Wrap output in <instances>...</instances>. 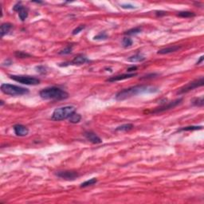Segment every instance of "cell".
Returning a JSON list of instances; mask_svg holds the SVG:
<instances>
[{"instance_id":"1","label":"cell","mask_w":204,"mask_h":204,"mask_svg":"<svg viewBox=\"0 0 204 204\" xmlns=\"http://www.w3.org/2000/svg\"><path fill=\"white\" fill-rule=\"evenodd\" d=\"M156 92H158V89L155 87H151L148 85H136V86L120 90V92H118L116 95V100L121 101H125V100L135 97L139 94L152 93Z\"/></svg>"},{"instance_id":"2","label":"cell","mask_w":204,"mask_h":204,"mask_svg":"<svg viewBox=\"0 0 204 204\" xmlns=\"http://www.w3.org/2000/svg\"><path fill=\"white\" fill-rule=\"evenodd\" d=\"M40 97L44 100L50 101H61L69 97V93L64 89L58 87H48L43 89L39 93Z\"/></svg>"},{"instance_id":"3","label":"cell","mask_w":204,"mask_h":204,"mask_svg":"<svg viewBox=\"0 0 204 204\" xmlns=\"http://www.w3.org/2000/svg\"><path fill=\"white\" fill-rule=\"evenodd\" d=\"M74 112H75V107L72 105H67L63 107L58 108L54 110L51 119L55 121H60V120H66L69 119Z\"/></svg>"},{"instance_id":"4","label":"cell","mask_w":204,"mask_h":204,"mask_svg":"<svg viewBox=\"0 0 204 204\" xmlns=\"http://www.w3.org/2000/svg\"><path fill=\"white\" fill-rule=\"evenodd\" d=\"M1 91L4 94L10 95V96H22V95H26L29 93L28 89L11 84L1 85Z\"/></svg>"},{"instance_id":"5","label":"cell","mask_w":204,"mask_h":204,"mask_svg":"<svg viewBox=\"0 0 204 204\" xmlns=\"http://www.w3.org/2000/svg\"><path fill=\"white\" fill-rule=\"evenodd\" d=\"M10 79L14 80L17 82L28 85H36L40 83V80L31 76H23V75H10Z\"/></svg>"},{"instance_id":"6","label":"cell","mask_w":204,"mask_h":204,"mask_svg":"<svg viewBox=\"0 0 204 204\" xmlns=\"http://www.w3.org/2000/svg\"><path fill=\"white\" fill-rule=\"evenodd\" d=\"M204 80L203 77L201 76L199 79H196L193 81V82H189L188 84H187L186 85H184L182 88L179 89L178 92H177V94H184V93H188L193 89H196V88H199V87H201L203 85Z\"/></svg>"},{"instance_id":"7","label":"cell","mask_w":204,"mask_h":204,"mask_svg":"<svg viewBox=\"0 0 204 204\" xmlns=\"http://www.w3.org/2000/svg\"><path fill=\"white\" fill-rule=\"evenodd\" d=\"M182 101H183L182 98H179V99L175 100V101H173L164 102V103H163V104H161L160 106L156 107L155 109L152 110V111L150 112L156 114V113H160V112H164V111H166V110L171 109H173V108L176 107L177 105H179V104L181 103Z\"/></svg>"},{"instance_id":"8","label":"cell","mask_w":204,"mask_h":204,"mask_svg":"<svg viewBox=\"0 0 204 204\" xmlns=\"http://www.w3.org/2000/svg\"><path fill=\"white\" fill-rule=\"evenodd\" d=\"M13 10L18 13L19 18H20L23 22H24V21L27 18V17H28V9L26 7H25L24 6L22 5V3H21V2L16 3L15 5L14 6Z\"/></svg>"},{"instance_id":"9","label":"cell","mask_w":204,"mask_h":204,"mask_svg":"<svg viewBox=\"0 0 204 204\" xmlns=\"http://www.w3.org/2000/svg\"><path fill=\"white\" fill-rule=\"evenodd\" d=\"M56 176L66 180H74L75 179L79 177V174L77 171H58Z\"/></svg>"},{"instance_id":"10","label":"cell","mask_w":204,"mask_h":204,"mask_svg":"<svg viewBox=\"0 0 204 204\" xmlns=\"http://www.w3.org/2000/svg\"><path fill=\"white\" fill-rule=\"evenodd\" d=\"M136 76V74H134V73H128V74H120V75H117V76H112V77H109L108 78L106 81L109 82H119V81H123V80L129 79V78H132L133 76Z\"/></svg>"},{"instance_id":"11","label":"cell","mask_w":204,"mask_h":204,"mask_svg":"<svg viewBox=\"0 0 204 204\" xmlns=\"http://www.w3.org/2000/svg\"><path fill=\"white\" fill-rule=\"evenodd\" d=\"M84 135L85 137L86 138V140H89V142H91L92 144H97L102 143L101 139L96 133H93V132H85Z\"/></svg>"},{"instance_id":"12","label":"cell","mask_w":204,"mask_h":204,"mask_svg":"<svg viewBox=\"0 0 204 204\" xmlns=\"http://www.w3.org/2000/svg\"><path fill=\"white\" fill-rule=\"evenodd\" d=\"M14 131L18 136H26L28 135V128L23 125H15L14 126Z\"/></svg>"},{"instance_id":"13","label":"cell","mask_w":204,"mask_h":204,"mask_svg":"<svg viewBox=\"0 0 204 204\" xmlns=\"http://www.w3.org/2000/svg\"><path fill=\"white\" fill-rule=\"evenodd\" d=\"M87 62H89V60L86 57L82 54H79L74 58L71 61V62H69L70 65H83Z\"/></svg>"},{"instance_id":"14","label":"cell","mask_w":204,"mask_h":204,"mask_svg":"<svg viewBox=\"0 0 204 204\" xmlns=\"http://www.w3.org/2000/svg\"><path fill=\"white\" fill-rule=\"evenodd\" d=\"M181 49V46H170V47H167V48L161 49L157 52L158 54H161V55H163V54H171V53H174V52H176V51L179 50Z\"/></svg>"},{"instance_id":"15","label":"cell","mask_w":204,"mask_h":204,"mask_svg":"<svg viewBox=\"0 0 204 204\" xmlns=\"http://www.w3.org/2000/svg\"><path fill=\"white\" fill-rule=\"evenodd\" d=\"M12 27H13V25L11 24V23H3L2 26H1V37L3 38L6 34H7L10 32V30L12 29Z\"/></svg>"},{"instance_id":"16","label":"cell","mask_w":204,"mask_h":204,"mask_svg":"<svg viewBox=\"0 0 204 204\" xmlns=\"http://www.w3.org/2000/svg\"><path fill=\"white\" fill-rule=\"evenodd\" d=\"M146 60V58L144 56H143L142 54H136L135 55H133L131 56L128 59V61H130V62H141V61H144Z\"/></svg>"},{"instance_id":"17","label":"cell","mask_w":204,"mask_h":204,"mask_svg":"<svg viewBox=\"0 0 204 204\" xmlns=\"http://www.w3.org/2000/svg\"><path fill=\"white\" fill-rule=\"evenodd\" d=\"M134 126H133V124H125V125H120V126H118L115 130L117 132H128L133 129Z\"/></svg>"},{"instance_id":"18","label":"cell","mask_w":204,"mask_h":204,"mask_svg":"<svg viewBox=\"0 0 204 204\" xmlns=\"http://www.w3.org/2000/svg\"><path fill=\"white\" fill-rule=\"evenodd\" d=\"M69 120V122L72 123V124H77L79 123L82 120V116L79 114V113H76V112H74L73 114L70 116V117L68 119Z\"/></svg>"},{"instance_id":"19","label":"cell","mask_w":204,"mask_h":204,"mask_svg":"<svg viewBox=\"0 0 204 204\" xmlns=\"http://www.w3.org/2000/svg\"><path fill=\"white\" fill-rule=\"evenodd\" d=\"M191 103L194 106H197V107H203L204 105V99L203 96H201L199 97H196L191 101Z\"/></svg>"},{"instance_id":"20","label":"cell","mask_w":204,"mask_h":204,"mask_svg":"<svg viewBox=\"0 0 204 204\" xmlns=\"http://www.w3.org/2000/svg\"><path fill=\"white\" fill-rule=\"evenodd\" d=\"M141 31H142V29L140 28V27H135V28L130 29V30H128V31H126L125 33V34L128 36L136 35V34H140V32H141Z\"/></svg>"},{"instance_id":"21","label":"cell","mask_w":204,"mask_h":204,"mask_svg":"<svg viewBox=\"0 0 204 204\" xmlns=\"http://www.w3.org/2000/svg\"><path fill=\"white\" fill-rule=\"evenodd\" d=\"M97 179L96 178L90 179L89 180H86V181L84 182V183H82V184H81V187H86L92 186V185H94V184H97Z\"/></svg>"},{"instance_id":"22","label":"cell","mask_w":204,"mask_h":204,"mask_svg":"<svg viewBox=\"0 0 204 204\" xmlns=\"http://www.w3.org/2000/svg\"><path fill=\"white\" fill-rule=\"evenodd\" d=\"M178 16L181 18H191L195 16V14L191 11H180L178 13Z\"/></svg>"},{"instance_id":"23","label":"cell","mask_w":204,"mask_h":204,"mask_svg":"<svg viewBox=\"0 0 204 204\" xmlns=\"http://www.w3.org/2000/svg\"><path fill=\"white\" fill-rule=\"evenodd\" d=\"M203 126H187V127L181 128L179 132H182V131H195V130H199L202 129Z\"/></svg>"},{"instance_id":"24","label":"cell","mask_w":204,"mask_h":204,"mask_svg":"<svg viewBox=\"0 0 204 204\" xmlns=\"http://www.w3.org/2000/svg\"><path fill=\"white\" fill-rule=\"evenodd\" d=\"M122 44L123 46H124L125 48L130 47V46L133 45V40H132L130 38H128V37H125V38H123Z\"/></svg>"},{"instance_id":"25","label":"cell","mask_w":204,"mask_h":204,"mask_svg":"<svg viewBox=\"0 0 204 204\" xmlns=\"http://www.w3.org/2000/svg\"><path fill=\"white\" fill-rule=\"evenodd\" d=\"M72 50H73V46H67L66 48H64L63 50H61V51H59V54H61V55H66V54H71Z\"/></svg>"},{"instance_id":"26","label":"cell","mask_w":204,"mask_h":204,"mask_svg":"<svg viewBox=\"0 0 204 204\" xmlns=\"http://www.w3.org/2000/svg\"><path fill=\"white\" fill-rule=\"evenodd\" d=\"M15 54V56L17 58H26L31 57V54H26V53L23 52V51H16Z\"/></svg>"},{"instance_id":"27","label":"cell","mask_w":204,"mask_h":204,"mask_svg":"<svg viewBox=\"0 0 204 204\" xmlns=\"http://www.w3.org/2000/svg\"><path fill=\"white\" fill-rule=\"evenodd\" d=\"M108 35L105 32H101L100 34H98L97 35H96L93 38L94 40H105V39H107Z\"/></svg>"},{"instance_id":"28","label":"cell","mask_w":204,"mask_h":204,"mask_svg":"<svg viewBox=\"0 0 204 204\" xmlns=\"http://www.w3.org/2000/svg\"><path fill=\"white\" fill-rule=\"evenodd\" d=\"M85 28V26H84V25H81V26H77L76 28H75L73 31V34L74 35H75V34H79L81 31H82Z\"/></svg>"},{"instance_id":"29","label":"cell","mask_w":204,"mask_h":204,"mask_svg":"<svg viewBox=\"0 0 204 204\" xmlns=\"http://www.w3.org/2000/svg\"><path fill=\"white\" fill-rule=\"evenodd\" d=\"M156 76H158L157 74H148L146 76H144L143 77H141L140 79L141 80H148V79H152L154 77H156Z\"/></svg>"},{"instance_id":"30","label":"cell","mask_w":204,"mask_h":204,"mask_svg":"<svg viewBox=\"0 0 204 204\" xmlns=\"http://www.w3.org/2000/svg\"><path fill=\"white\" fill-rule=\"evenodd\" d=\"M36 69H37V71H38V73H40V74H46V68L44 66H42L36 67Z\"/></svg>"},{"instance_id":"31","label":"cell","mask_w":204,"mask_h":204,"mask_svg":"<svg viewBox=\"0 0 204 204\" xmlns=\"http://www.w3.org/2000/svg\"><path fill=\"white\" fill-rule=\"evenodd\" d=\"M121 7L124 8V9H135V7H133V5H128V4H123L121 5Z\"/></svg>"},{"instance_id":"32","label":"cell","mask_w":204,"mask_h":204,"mask_svg":"<svg viewBox=\"0 0 204 204\" xmlns=\"http://www.w3.org/2000/svg\"><path fill=\"white\" fill-rule=\"evenodd\" d=\"M136 69H137V67L133 66H132V67H129V68L127 69V71L131 74V72H134L135 70H136Z\"/></svg>"},{"instance_id":"33","label":"cell","mask_w":204,"mask_h":204,"mask_svg":"<svg viewBox=\"0 0 204 204\" xmlns=\"http://www.w3.org/2000/svg\"><path fill=\"white\" fill-rule=\"evenodd\" d=\"M156 15H157L158 16L165 15L166 12H164V11H156Z\"/></svg>"},{"instance_id":"34","label":"cell","mask_w":204,"mask_h":204,"mask_svg":"<svg viewBox=\"0 0 204 204\" xmlns=\"http://www.w3.org/2000/svg\"><path fill=\"white\" fill-rule=\"evenodd\" d=\"M203 56H201L200 57V58H199V60L198 61H197V65H199V64L201 63V62H203Z\"/></svg>"}]
</instances>
